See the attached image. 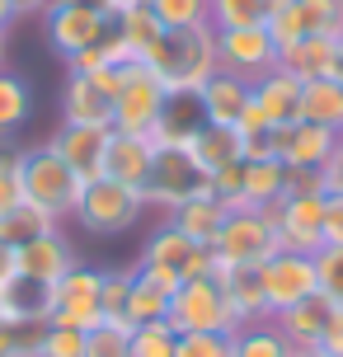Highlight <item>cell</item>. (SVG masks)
<instances>
[{"label": "cell", "mask_w": 343, "mask_h": 357, "mask_svg": "<svg viewBox=\"0 0 343 357\" xmlns=\"http://www.w3.org/2000/svg\"><path fill=\"white\" fill-rule=\"evenodd\" d=\"M109 29H113L109 15H94V10H80V5H52V10L43 15V38H47V47H52L61 61H71V56H80L85 47L104 43Z\"/></svg>", "instance_id": "obj_13"}, {"label": "cell", "mask_w": 343, "mask_h": 357, "mask_svg": "<svg viewBox=\"0 0 343 357\" xmlns=\"http://www.w3.org/2000/svg\"><path fill=\"white\" fill-rule=\"evenodd\" d=\"M160 29H202L212 15V0H151Z\"/></svg>", "instance_id": "obj_39"}, {"label": "cell", "mask_w": 343, "mask_h": 357, "mask_svg": "<svg viewBox=\"0 0 343 357\" xmlns=\"http://www.w3.org/2000/svg\"><path fill=\"white\" fill-rule=\"evenodd\" d=\"M99 291H104V268L75 264L71 273L52 287V315H47V320L66 324V329H94V324H104Z\"/></svg>", "instance_id": "obj_12"}, {"label": "cell", "mask_w": 343, "mask_h": 357, "mask_svg": "<svg viewBox=\"0 0 343 357\" xmlns=\"http://www.w3.org/2000/svg\"><path fill=\"white\" fill-rule=\"evenodd\" d=\"M325 245H343V193H325Z\"/></svg>", "instance_id": "obj_45"}, {"label": "cell", "mask_w": 343, "mask_h": 357, "mask_svg": "<svg viewBox=\"0 0 343 357\" xmlns=\"http://www.w3.org/2000/svg\"><path fill=\"white\" fill-rule=\"evenodd\" d=\"M179 348V329L169 320H151L132 329V357H174Z\"/></svg>", "instance_id": "obj_37"}, {"label": "cell", "mask_w": 343, "mask_h": 357, "mask_svg": "<svg viewBox=\"0 0 343 357\" xmlns=\"http://www.w3.org/2000/svg\"><path fill=\"white\" fill-rule=\"evenodd\" d=\"M151 160H155V142L151 137H137V132H109V151H104V178L113 183H127V188H142L146 174H151Z\"/></svg>", "instance_id": "obj_18"}, {"label": "cell", "mask_w": 343, "mask_h": 357, "mask_svg": "<svg viewBox=\"0 0 343 357\" xmlns=\"http://www.w3.org/2000/svg\"><path fill=\"white\" fill-rule=\"evenodd\" d=\"M109 132L113 127H80V123H61L47 137L61 160L75 169L80 183H90V178H104V151H109Z\"/></svg>", "instance_id": "obj_15"}, {"label": "cell", "mask_w": 343, "mask_h": 357, "mask_svg": "<svg viewBox=\"0 0 343 357\" xmlns=\"http://www.w3.org/2000/svg\"><path fill=\"white\" fill-rule=\"evenodd\" d=\"M52 320H5L0 315V357H38Z\"/></svg>", "instance_id": "obj_35"}, {"label": "cell", "mask_w": 343, "mask_h": 357, "mask_svg": "<svg viewBox=\"0 0 343 357\" xmlns=\"http://www.w3.org/2000/svg\"><path fill=\"white\" fill-rule=\"evenodd\" d=\"M231 348L235 357H296V348H291V339L277 329L273 320H250L240 324L231 334Z\"/></svg>", "instance_id": "obj_31"}, {"label": "cell", "mask_w": 343, "mask_h": 357, "mask_svg": "<svg viewBox=\"0 0 343 357\" xmlns=\"http://www.w3.org/2000/svg\"><path fill=\"white\" fill-rule=\"evenodd\" d=\"M179 291L174 278L165 273H146V268L132 264V291H127V324H151V320H165L169 315V296Z\"/></svg>", "instance_id": "obj_21"}, {"label": "cell", "mask_w": 343, "mask_h": 357, "mask_svg": "<svg viewBox=\"0 0 343 357\" xmlns=\"http://www.w3.org/2000/svg\"><path fill=\"white\" fill-rule=\"evenodd\" d=\"M217 33V71L240 75V80H259L277 66V43L264 24L254 29H212Z\"/></svg>", "instance_id": "obj_11"}, {"label": "cell", "mask_w": 343, "mask_h": 357, "mask_svg": "<svg viewBox=\"0 0 343 357\" xmlns=\"http://www.w3.org/2000/svg\"><path fill=\"white\" fill-rule=\"evenodd\" d=\"M212 188V178L202 169L183 146H155V160H151V174L142 183V197H146V212H160L169 216L179 202L198 197Z\"/></svg>", "instance_id": "obj_3"}, {"label": "cell", "mask_w": 343, "mask_h": 357, "mask_svg": "<svg viewBox=\"0 0 343 357\" xmlns=\"http://www.w3.org/2000/svg\"><path fill=\"white\" fill-rule=\"evenodd\" d=\"M334 80H343V38H339V52H334Z\"/></svg>", "instance_id": "obj_53"}, {"label": "cell", "mask_w": 343, "mask_h": 357, "mask_svg": "<svg viewBox=\"0 0 343 357\" xmlns=\"http://www.w3.org/2000/svg\"><path fill=\"white\" fill-rule=\"evenodd\" d=\"M259 282H264V305H268V320L291 310L296 301H306L320 291L315 282V254H296V250H277L268 264L259 268Z\"/></svg>", "instance_id": "obj_10"}, {"label": "cell", "mask_w": 343, "mask_h": 357, "mask_svg": "<svg viewBox=\"0 0 343 357\" xmlns=\"http://www.w3.org/2000/svg\"><path fill=\"white\" fill-rule=\"evenodd\" d=\"M61 123L113 127V94L99 85L94 75L66 71V85H61Z\"/></svg>", "instance_id": "obj_17"}, {"label": "cell", "mask_w": 343, "mask_h": 357, "mask_svg": "<svg viewBox=\"0 0 343 357\" xmlns=\"http://www.w3.org/2000/svg\"><path fill=\"white\" fill-rule=\"evenodd\" d=\"M0 315L5 320H47L52 315V287L38 282V278H24V273H10L0 282Z\"/></svg>", "instance_id": "obj_26"}, {"label": "cell", "mask_w": 343, "mask_h": 357, "mask_svg": "<svg viewBox=\"0 0 343 357\" xmlns=\"http://www.w3.org/2000/svg\"><path fill=\"white\" fill-rule=\"evenodd\" d=\"M301 118L329 127V132H343V80H334V75L306 80L301 85Z\"/></svg>", "instance_id": "obj_30"}, {"label": "cell", "mask_w": 343, "mask_h": 357, "mask_svg": "<svg viewBox=\"0 0 343 357\" xmlns=\"http://www.w3.org/2000/svg\"><path fill=\"white\" fill-rule=\"evenodd\" d=\"M137 268L165 273V278H174V282H193V278H212V273H217V259H212L207 245L188 240L174 221H160L155 231L146 235L142 254H137Z\"/></svg>", "instance_id": "obj_6"}, {"label": "cell", "mask_w": 343, "mask_h": 357, "mask_svg": "<svg viewBox=\"0 0 343 357\" xmlns=\"http://www.w3.org/2000/svg\"><path fill=\"white\" fill-rule=\"evenodd\" d=\"M320 353H329V357H343V310H334V320H329L325 339H320Z\"/></svg>", "instance_id": "obj_47"}, {"label": "cell", "mask_w": 343, "mask_h": 357, "mask_svg": "<svg viewBox=\"0 0 343 357\" xmlns=\"http://www.w3.org/2000/svg\"><path fill=\"white\" fill-rule=\"evenodd\" d=\"M127 291H132V264L127 268H104L99 305H104V320L109 324H127Z\"/></svg>", "instance_id": "obj_41"}, {"label": "cell", "mask_w": 343, "mask_h": 357, "mask_svg": "<svg viewBox=\"0 0 343 357\" xmlns=\"http://www.w3.org/2000/svg\"><path fill=\"white\" fill-rule=\"evenodd\" d=\"M47 231H56V221L47 212H38L33 202H15L10 212H0V240L10 250H19V245H29V240H38Z\"/></svg>", "instance_id": "obj_34"}, {"label": "cell", "mask_w": 343, "mask_h": 357, "mask_svg": "<svg viewBox=\"0 0 343 357\" xmlns=\"http://www.w3.org/2000/svg\"><path fill=\"white\" fill-rule=\"evenodd\" d=\"M80 357H132V324H94L85 329V353Z\"/></svg>", "instance_id": "obj_38"}, {"label": "cell", "mask_w": 343, "mask_h": 357, "mask_svg": "<svg viewBox=\"0 0 343 357\" xmlns=\"http://www.w3.org/2000/svg\"><path fill=\"white\" fill-rule=\"evenodd\" d=\"M329 320H334V305H329L320 291L306 296V301H296L291 310H282V315H273V324L291 339V348H320Z\"/></svg>", "instance_id": "obj_23"}, {"label": "cell", "mask_w": 343, "mask_h": 357, "mask_svg": "<svg viewBox=\"0 0 343 357\" xmlns=\"http://www.w3.org/2000/svg\"><path fill=\"white\" fill-rule=\"evenodd\" d=\"M334 52H339V38H296L277 52V66L291 71L301 85L306 80H325L334 75Z\"/></svg>", "instance_id": "obj_27"}, {"label": "cell", "mask_w": 343, "mask_h": 357, "mask_svg": "<svg viewBox=\"0 0 343 357\" xmlns=\"http://www.w3.org/2000/svg\"><path fill=\"white\" fill-rule=\"evenodd\" d=\"M165 320L174 324L179 334H235L231 305L221 296L217 278H193V282H179V291L169 296V315Z\"/></svg>", "instance_id": "obj_7"}, {"label": "cell", "mask_w": 343, "mask_h": 357, "mask_svg": "<svg viewBox=\"0 0 343 357\" xmlns=\"http://www.w3.org/2000/svg\"><path fill=\"white\" fill-rule=\"evenodd\" d=\"M56 0H10V10H15V24L19 19H43L47 10H52Z\"/></svg>", "instance_id": "obj_48"}, {"label": "cell", "mask_w": 343, "mask_h": 357, "mask_svg": "<svg viewBox=\"0 0 343 357\" xmlns=\"http://www.w3.org/2000/svg\"><path fill=\"white\" fill-rule=\"evenodd\" d=\"M273 0H212V29H254V24H268Z\"/></svg>", "instance_id": "obj_36"}, {"label": "cell", "mask_w": 343, "mask_h": 357, "mask_svg": "<svg viewBox=\"0 0 343 357\" xmlns=\"http://www.w3.org/2000/svg\"><path fill=\"white\" fill-rule=\"evenodd\" d=\"M315 282L334 310H343V245H325L315 254Z\"/></svg>", "instance_id": "obj_40"}, {"label": "cell", "mask_w": 343, "mask_h": 357, "mask_svg": "<svg viewBox=\"0 0 343 357\" xmlns=\"http://www.w3.org/2000/svg\"><path fill=\"white\" fill-rule=\"evenodd\" d=\"M0 29H15V10H10V0H0Z\"/></svg>", "instance_id": "obj_52"}, {"label": "cell", "mask_w": 343, "mask_h": 357, "mask_svg": "<svg viewBox=\"0 0 343 357\" xmlns=\"http://www.w3.org/2000/svg\"><path fill=\"white\" fill-rule=\"evenodd\" d=\"M15 202H24V193H19V151L10 142H0V212H10Z\"/></svg>", "instance_id": "obj_43"}, {"label": "cell", "mask_w": 343, "mask_h": 357, "mask_svg": "<svg viewBox=\"0 0 343 357\" xmlns=\"http://www.w3.org/2000/svg\"><path fill=\"white\" fill-rule=\"evenodd\" d=\"M10 66V29H0V71Z\"/></svg>", "instance_id": "obj_51"}, {"label": "cell", "mask_w": 343, "mask_h": 357, "mask_svg": "<svg viewBox=\"0 0 343 357\" xmlns=\"http://www.w3.org/2000/svg\"><path fill=\"white\" fill-rule=\"evenodd\" d=\"M212 278H217L221 296H226V305H231L235 324L268 320V305H264V282H259V268H217Z\"/></svg>", "instance_id": "obj_22"}, {"label": "cell", "mask_w": 343, "mask_h": 357, "mask_svg": "<svg viewBox=\"0 0 343 357\" xmlns=\"http://www.w3.org/2000/svg\"><path fill=\"white\" fill-rule=\"evenodd\" d=\"M320 183H325V193H343V132H339V146H334V155H329L325 169H320Z\"/></svg>", "instance_id": "obj_46"}, {"label": "cell", "mask_w": 343, "mask_h": 357, "mask_svg": "<svg viewBox=\"0 0 343 357\" xmlns=\"http://www.w3.org/2000/svg\"><path fill=\"white\" fill-rule=\"evenodd\" d=\"M183 151L207 169V178L217 174V169H226V165L245 160V142H240V132H235V127H217V123H202L198 132L183 142Z\"/></svg>", "instance_id": "obj_25"}, {"label": "cell", "mask_w": 343, "mask_h": 357, "mask_svg": "<svg viewBox=\"0 0 343 357\" xmlns=\"http://www.w3.org/2000/svg\"><path fill=\"white\" fill-rule=\"evenodd\" d=\"M75 264H80V254H75V245L66 240V231H61V226L15 250V273L38 278V282H47V287H56Z\"/></svg>", "instance_id": "obj_16"}, {"label": "cell", "mask_w": 343, "mask_h": 357, "mask_svg": "<svg viewBox=\"0 0 343 357\" xmlns=\"http://www.w3.org/2000/svg\"><path fill=\"white\" fill-rule=\"evenodd\" d=\"M56 5H80V10H94V15H109L113 19L127 0H56Z\"/></svg>", "instance_id": "obj_49"}, {"label": "cell", "mask_w": 343, "mask_h": 357, "mask_svg": "<svg viewBox=\"0 0 343 357\" xmlns=\"http://www.w3.org/2000/svg\"><path fill=\"white\" fill-rule=\"evenodd\" d=\"M254 108L268 118V127H287V123H301V80L282 66H273L268 75L254 80Z\"/></svg>", "instance_id": "obj_19"}, {"label": "cell", "mask_w": 343, "mask_h": 357, "mask_svg": "<svg viewBox=\"0 0 343 357\" xmlns=\"http://www.w3.org/2000/svg\"><path fill=\"white\" fill-rule=\"evenodd\" d=\"M198 104H202V123H217V127H235L245 118V108L254 104V89L250 80H240V75H207V85L198 89Z\"/></svg>", "instance_id": "obj_20"}, {"label": "cell", "mask_w": 343, "mask_h": 357, "mask_svg": "<svg viewBox=\"0 0 343 357\" xmlns=\"http://www.w3.org/2000/svg\"><path fill=\"white\" fill-rule=\"evenodd\" d=\"M29 113H33V89L24 75H15L10 66L0 71V142H10L19 127L29 123Z\"/></svg>", "instance_id": "obj_33"}, {"label": "cell", "mask_w": 343, "mask_h": 357, "mask_svg": "<svg viewBox=\"0 0 343 357\" xmlns=\"http://www.w3.org/2000/svg\"><path fill=\"white\" fill-rule=\"evenodd\" d=\"M268 146H273V160L291 165V169H325V160L334 155V146H339V132L301 118V123L273 127Z\"/></svg>", "instance_id": "obj_14"}, {"label": "cell", "mask_w": 343, "mask_h": 357, "mask_svg": "<svg viewBox=\"0 0 343 357\" xmlns=\"http://www.w3.org/2000/svg\"><path fill=\"white\" fill-rule=\"evenodd\" d=\"M174 357H235L231 334H179Z\"/></svg>", "instance_id": "obj_42"}, {"label": "cell", "mask_w": 343, "mask_h": 357, "mask_svg": "<svg viewBox=\"0 0 343 357\" xmlns=\"http://www.w3.org/2000/svg\"><path fill=\"white\" fill-rule=\"evenodd\" d=\"M142 216H146L142 188H127V183H113V178H90L80 188V202H75L71 221L85 226L90 235H123Z\"/></svg>", "instance_id": "obj_5"}, {"label": "cell", "mask_w": 343, "mask_h": 357, "mask_svg": "<svg viewBox=\"0 0 343 357\" xmlns=\"http://www.w3.org/2000/svg\"><path fill=\"white\" fill-rule=\"evenodd\" d=\"M160 108H165V85L146 71L142 61H127L123 85H118V94H113V127H118V132L151 137L155 123H160Z\"/></svg>", "instance_id": "obj_9"}, {"label": "cell", "mask_w": 343, "mask_h": 357, "mask_svg": "<svg viewBox=\"0 0 343 357\" xmlns=\"http://www.w3.org/2000/svg\"><path fill=\"white\" fill-rule=\"evenodd\" d=\"M287 188V165L282 160H245V174H240V202L235 207H273Z\"/></svg>", "instance_id": "obj_28"}, {"label": "cell", "mask_w": 343, "mask_h": 357, "mask_svg": "<svg viewBox=\"0 0 343 357\" xmlns=\"http://www.w3.org/2000/svg\"><path fill=\"white\" fill-rule=\"evenodd\" d=\"M113 29H118V38L132 47V56H137V61H142V52L165 33L160 19H155V10H151V0H127L123 10L113 15Z\"/></svg>", "instance_id": "obj_32"}, {"label": "cell", "mask_w": 343, "mask_h": 357, "mask_svg": "<svg viewBox=\"0 0 343 357\" xmlns=\"http://www.w3.org/2000/svg\"><path fill=\"white\" fill-rule=\"evenodd\" d=\"M142 66L165 85V94H198L207 75H217V33L202 29H165L142 52Z\"/></svg>", "instance_id": "obj_1"}, {"label": "cell", "mask_w": 343, "mask_h": 357, "mask_svg": "<svg viewBox=\"0 0 343 357\" xmlns=\"http://www.w3.org/2000/svg\"><path fill=\"white\" fill-rule=\"evenodd\" d=\"M226 216H231V207H226V202H221V197L207 188V193L179 202V207L165 216V221H174V226H179L188 240H198V245H207V250H212V240H217V231L226 226Z\"/></svg>", "instance_id": "obj_24"}, {"label": "cell", "mask_w": 343, "mask_h": 357, "mask_svg": "<svg viewBox=\"0 0 343 357\" xmlns=\"http://www.w3.org/2000/svg\"><path fill=\"white\" fill-rule=\"evenodd\" d=\"M85 353V329H66V324H47V339L38 357H80Z\"/></svg>", "instance_id": "obj_44"}, {"label": "cell", "mask_w": 343, "mask_h": 357, "mask_svg": "<svg viewBox=\"0 0 343 357\" xmlns=\"http://www.w3.org/2000/svg\"><path fill=\"white\" fill-rule=\"evenodd\" d=\"M296 357H329V353H320V348H296Z\"/></svg>", "instance_id": "obj_54"}, {"label": "cell", "mask_w": 343, "mask_h": 357, "mask_svg": "<svg viewBox=\"0 0 343 357\" xmlns=\"http://www.w3.org/2000/svg\"><path fill=\"white\" fill-rule=\"evenodd\" d=\"M264 212H268L282 250H296V254L325 250V193H282Z\"/></svg>", "instance_id": "obj_8"}, {"label": "cell", "mask_w": 343, "mask_h": 357, "mask_svg": "<svg viewBox=\"0 0 343 357\" xmlns=\"http://www.w3.org/2000/svg\"><path fill=\"white\" fill-rule=\"evenodd\" d=\"M277 250H282L277 231H273L268 212H259V207H231L226 226L212 240L217 268H264Z\"/></svg>", "instance_id": "obj_4"}, {"label": "cell", "mask_w": 343, "mask_h": 357, "mask_svg": "<svg viewBox=\"0 0 343 357\" xmlns=\"http://www.w3.org/2000/svg\"><path fill=\"white\" fill-rule=\"evenodd\" d=\"M10 273H15V250H10V245L0 240V282H5Z\"/></svg>", "instance_id": "obj_50"}, {"label": "cell", "mask_w": 343, "mask_h": 357, "mask_svg": "<svg viewBox=\"0 0 343 357\" xmlns=\"http://www.w3.org/2000/svg\"><path fill=\"white\" fill-rule=\"evenodd\" d=\"M198 127H202L198 94H165L160 123H155V132H151V142H155V146H183Z\"/></svg>", "instance_id": "obj_29"}, {"label": "cell", "mask_w": 343, "mask_h": 357, "mask_svg": "<svg viewBox=\"0 0 343 357\" xmlns=\"http://www.w3.org/2000/svg\"><path fill=\"white\" fill-rule=\"evenodd\" d=\"M80 178H75V169L61 155H56L47 142L29 146V151H19V193H24V202H33L38 212H47L61 226V221H71L75 202H80Z\"/></svg>", "instance_id": "obj_2"}]
</instances>
